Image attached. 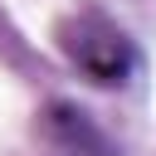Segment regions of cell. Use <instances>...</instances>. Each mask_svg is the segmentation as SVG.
Wrapping results in <instances>:
<instances>
[{"label": "cell", "instance_id": "6da1fadb", "mask_svg": "<svg viewBox=\"0 0 156 156\" xmlns=\"http://www.w3.org/2000/svg\"><path fill=\"white\" fill-rule=\"evenodd\" d=\"M58 49H63L68 63H73L83 78H93L98 88H122V83H132V73H136V44H132L107 15H98V10H83V15H73V20H63V24H58Z\"/></svg>", "mask_w": 156, "mask_h": 156}, {"label": "cell", "instance_id": "7a4b0ae2", "mask_svg": "<svg viewBox=\"0 0 156 156\" xmlns=\"http://www.w3.org/2000/svg\"><path fill=\"white\" fill-rule=\"evenodd\" d=\"M44 132H49V141L58 146V156H117L112 141L98 132V122H93L88 112L68 107V102H54V107L44 112Z\"/></svg>", "mask_w": 156, "mask_h": 156}]
</instances>
